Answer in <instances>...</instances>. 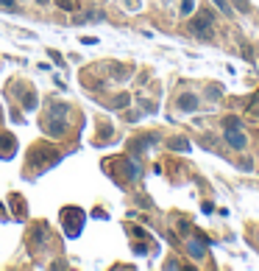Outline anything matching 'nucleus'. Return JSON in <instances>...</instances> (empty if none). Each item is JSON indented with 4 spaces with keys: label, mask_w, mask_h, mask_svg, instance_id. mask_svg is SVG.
I'll return each instance as SVG.
<instances>
[{
    "label": "nucleus",
    "mask_w": 259,
    "mask_h": 271,
    "mask_svg": "<svg viewBox=\"0 0 259 271\" xmlns=\"http://www.w3.org/2000/svg\"><path fill=\"white\" fill-rule=\"evenodd\" d=\"M62 224H64V232L70 238H78L81 235V229H84V213L78 207H67L62 215Z\"/></svg>",
    "instance_id": "1"
},
{
    "label": "nucleus",
    "mask_w": 259,
    "mask_h": 271,
    "mask_svg": "<svg viewBox=\"0 0 259 271\" xmlns=\"http://www.w3.org/2000/svg\"><path fill=\"white\" fill-rule=\"evenodd\" d=\"M189 34L201 36V39H209V36L215 34V31H212V14L209 11H201L195 20L189 22Z\"/></svg>",
    "instance_id": "2"
},
{
    "label": "nucleus",
    "mask_w": 259,
    "mask_h": 271,
    "mask_svg": "<svg viewBox=\"0 0 259 271\" xmlns=\"http://www.w3.org/2000/svg\"><path fill=\"white\" fill-rule=\"evenodd\" d=\"M64 123H67L64 121V115H50L48 112V118H45V132H48L50 137H62L64 129H67Z\"/></svg>",
    "instance_id": "3"
},
{
    "label": "nucleus",
    "mask_w": 259,
    "mask_h": 271,
    "mask_svg": "<svg viewBox=\"0 0 259 271\" xmlns=\"http://www.w3.org/2000/svg\"><path fill=\"white\" fill-rule=\"evenodd\" d=\"M226 140H229V145H231V148H237V151H243L245 145H248V140H245V135L240 132V126L226 129Z\"/></svg>",
    "instance_id": "4"
},
{
    "label": "nucleus",
    "mask_w": 259,
    "mask_h": 271,
    "mask_svg": "<svg viewBox=\"0 0 259 271\" xmlns=\"http://www.w3.org/2000/svg\"><path fill=\"white\" fill-rule=\"evenodd\" d=\"M0 157L3 159H11L14 157V137H0Z\"/></svg>",
    "instance_id": "5"
},
{
    "label": "nucleus",
    "mask_w": 259,
    "mask_h": 271,
    "mask_svg": "<svg viewBox=\"0 0 259 271\" xmlns=\"http://www.w3.org/2000/svg\"><path fill=\"white\" fill-rule=\"evenodd\" d=\"M178 109H184V112H195L198 109V98L195 95H181V98H178Z\"/></svg>",
    "instance_id": "6"
},
{
    "label": "nucleus",
    "mask_w": 259,
    "mask_h": 271,
    "mask_svg": "<svg viewBox=\"0 0 259 271\" xmlns=\"http://www.w3.org/2000/svg\"><path fill=\"white\" fill-rule=\"evenodd\" d=\"M189 255L201 260V257H203V243H198V241H189Z\"/></svg>",
    "instance_id": "7"
},
{
    "label": "nucleus",
    "mask_w": 259,
    "mask_h": 271,
    "mask_svg": "<svg viewBox=\"0 0 259 271\" xmlns=\"http://www.w3.org/2000/svg\"><path fill=\"white\" fill-rule=\"evenodd\" d=\"M170 148H173V151H187V148H189V143L184 140V137H175L173 143H170Z\"/></svg>",
    "instance_id": "8"
},
{
    "label": "nucleus",
    "mask_w": 259,
    "mask_h": 271,
    "mask_svg": "<svg viewBox=\"0 0 259 271\" xmlns=\"http://www.w3.org/2000/svg\"><path fill=\"white\" fill-rule=\"evenodd\" d=\"M212 3H215V6L223 11V14H234V11H231V3H229V0H212Z\"/></svg>",
    "instance_id": "9"
},
{
    "label": "nucleus",
    "mask_w": 259,
    "mask_h": 271,
    "mask_svg": "<svg viewBox=\"0 0 259 271\" xmlns=\"http://www.w3.org/2000/svg\"><path fill=\"white\" fill-rule=\"evenodd\" d=\"M231 6H237L243 14H248V11H251V3H248V0H231Z\"/></svg>",
    "instance_id": "10"
},
{
    "label": "nucleus",
    "mask_w": 259,
    "mask_h": 271,
    "mask_svg": "<svg viewBox=\"0 0 259 271\" xmlns=\"http://www.w3.org/2000/svg\"><path fill=\"white\" fill-rule=\"evenodd\" d=\"M192 11H195V3H192V0H181V14H192Z\"/></svg>",
    "instance_id": "11"
},
{
    "label": "nucleus",
    "mask_w": 259,
    "mask_h": 271,
    "mask_svg": "<svg viewBox=\"0 0 259 271\" xmlns=\"http://www.w3.org/2000/svg\"><path fill=\"white\" fill-rule=\"evenodd\" d=\"M59 6H62L64 11H76V0H59Z\"/></svg>",
    "instance_id": "12"
},
{
    "label": "nucleus",
    "mask_w": 259,
    "mask_h": 271,
    "mask_svg": "<svg viewBox=\"0 0 259 271\" xmlns=\"http://www.w3.org/2000/svg\"><path fill=\"white\" fill-rule=\"evenodd\" d=\"M126 104H128V95H120V98L114 101V107H126Z\"/></svg>",
    "instance_id": "13"
},
{
    "label": "nucleus",
    "mask_w": 259,
    "mask_h": 271,
    "mask_svg": "<svg viewBox=\"0 0 259 271\" xmlns=\"http://www.w3.org/2000/svg\"><path fill=\"white\" fill-rule=\"evenodd\" d=\"M0 3H3V6H8V8L14 6V0H0Z\"/></svg>",
    "instance_id": "14"
},
{
    "label": "nucleus",
    "mask_w": 259,
    "mask_h": 271,
    "mask_svg": "<svg viewBox=\"0 0 259 271\" xmlns=\"http://www.w3.org/2000/svg\"><path fill=\"white\" fill-rule=\"evenodd\" d=\"M0 215H3V204H0Z\"/></svg>",
    "instance_id": "15"
}]
</instances>
